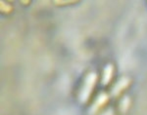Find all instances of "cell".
<instances>
[{
    "label": "cell",
    "mask_w": 147,
    "mask_h": 115,
    "mask_svg": "<svg viewBox=\"0 0 147 115\" xmlns=\"http://www.w3.org/2000/svg\"><path fill=\"white\" fill-rule=\"evenodd\" d=\"M114 75H115V66L112 64V63H109V64L105 65L103 69V72H102V79H101V83L103 84L104 86H108L111 84Z\"/></svg>",
    "instance_id": "7a4b0ae2"
},
{
    "label": "cell",
    "mask_w": 147,
    "mask_h": 115,
    "mask_svg": "<svg viewBox=\"0 0 147 115\" xmlns=\"http://www.w3.org/2000/svg\"><path fill=\"white\" fill-rule=\"evenodd\" d=\"M1 5H0V10H1L2 14H5V15H9L13 12V6L11 4L7 3V2L1 1L0 2Z\"/></svg>",
    "instance_id": "5b68a950"
},
{
    "label": "cell",
    "mask_w": 147,
    "mask_h": 115,
    "mask_svg": "<svg viewBox=\"0 0 147 115\" xmlns=\"http://www.w3.org/2000/svg\"><path fill=\"white\" fill-rule=\"evenodd\" d=\"M98 79L99 77L95 72H89L85 75L79 92V98L80 102L86 104L90 100L92 94L95 91Z\"/></svg>",
    "instance_id": "6da1fadb"
},
{
    "label": "cell",
    "mask_w": 147,
    "mask_h": 115,
    "mask_svg": "<svg viewBox=\"0 0 147 115\" xmlns=\"http://www.w3.org/2000/svg\"><path fill=\"white\" fill-rule=\"evenodd\" d=\"M109 96L106 93H101L99 94V96L97 97L93 104V106L91 108V111L94 113H97L98 111H100L101 109H103L105 106H107V104H109Z\"/></svg>",
    "instance_id": "3957f363"
},
{
    "label": "cell",
    "mask_w": 147,
    "mask_h": 115,
    "mask_svg": "<svg viewBox=\"0 0 147 115\" xmlns=\"http://www.w3.org/2000/svg\"><path fill=\"white\" fill-rule=\"evenodd\" d=\"M80 1H54L53 3H55V5L57 6H67V5H73V4H76V3H79Z\"/></svg>",
    "instance_id": "8992f818"
},
{
    "label": "cell",
    "mask_w": 147,
    "mask_h": 115,
    "mask_svg": "<svg viewBox=\"0 0 147 115\" xmlns=\"http://www.w3.org/2000/svg\"><path fill=\"white\" fill-rule=\"evenodd\" d=\"M21 3H25V5H30L32 1H21Z\"/></svg>",
    "instance_id": "52a82bcc"
},
{
    "label": "cell",
    "mask_w": 147,
    "mask_h": 115,
    "mask_svg": "<svg viewBox=\"0 0 147 115\" xmlns=\"http://www.w3.org/2000/svg\"><path fill=\"white\" fill-rule=\"evenodd\" d=\"M130 84V80L127 78H124V79H121V80L116 84V86L113 88V95L118 96L120 95L123 91H125L127 87L129 86Z\"/></svg>",
    "instance_id": "277c9868"
}]
</instances>
